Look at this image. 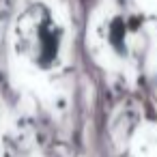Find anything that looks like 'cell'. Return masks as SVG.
Returning <instances> with one entry per match:
<instances>
[{"mask_svg":"<svg viewBox=\"0 0 157 157\" xmlns=\"http://www.w3.org/2000/svg\"><path fill=\"white\" fill-rule=\"evenodd\" d=\"M17 50L39 69H52L63 52V28L45 9L33 7L17 24Z\"/></svg>","mask_w":157,"mask_h":157,"instance_id":"obj_1","label":"cell"}]
</instances>
